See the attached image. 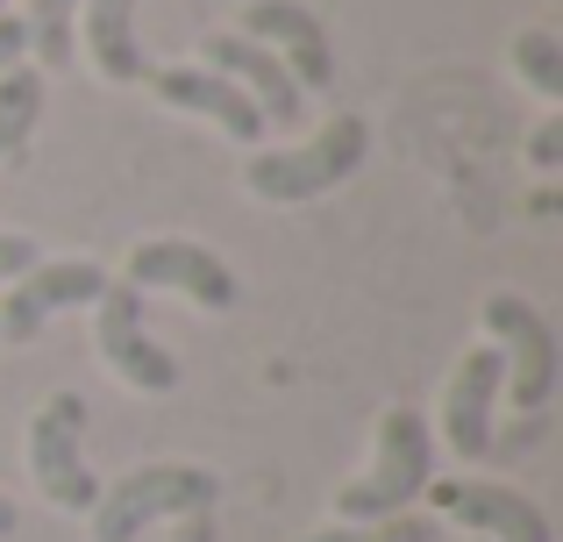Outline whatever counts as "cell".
Masks as SVG:
<instances>
[{
  "instance_id": "obj_22",
  "label": "cell",
  "mask_w": 563,
  "mask_h": 542,
  "mask_svg": "<svg viewBox=\"0 0 563 542\" xmlns=\"http://www.w3.org/2000/svg\"><path fill=\"white\" fill-rule=\"evenodd\" d=\"M172 542H221V529H214V507H207V515H179Z\"/></svg>"
},
{
  "instance_id": "obj_21",
  "label": "cell",
  "mask_w": 563,
  "mask_h": 542,
  "mask_svg": "<svg viewBox=\"0 0 563 542\" xmlns=\"http://www.w3.org/2000/svg\"><path fill=\"white\" fill-rule=\"evenodd\" d=\"M22 51H29L22 14H0V71H8V65H22Z\"/></svg>"
},
{
  "instance_id": "obj_1",
  "label": "cell",
  "mask_w": 563,
  "mask_h": 542,
  "mask_svg": "<svg viewBox=\"0 0 563 542\" xmlns=\"http://www.w3.org/2000/svg\"><path fill=\"white\" fill-rule=\"evenodd\" d=\"M428 478H435V429H428V414L421 407H385L378 414V457L364 478H350L335 493V515L343 521H393L428 493Z\"/></svg>"
},
{
  "instance_id": "obj_20",
  "label": "cell",
  "mask_w": 563,
  "mask_h": 542,
  "mask_svg": "<svg viewBox=\"0 0 563 542\" xmlns=\"http://www.w3.org/2000/svg\"><path fill=\"white\" fill-rule=\"evenodd\" d=\"M556 157H563V114H550V122L536 129V143H528V165L536 172H556Z\"/></svg>"
},
{
  "instance_id": "obj_4",
  "label": "cell",
  "mask_w": 563,
  "mask_h": 542,
  "mask_svg": "<svg viewBox=\"0 0 563 542\" xmlns=\"http://www.w3.org/2000/svg\"><path fill=\"white\" fill-rule=\"evenodd\" d=\"M79 429H86V400L79 392H51V400L29 414V478L51 507L65 515H93L100 500V478L79 450Z\"/></svg>"
},
{
  "instance_id": "obj_19",
  "label": "cell",
  "mask_w": 563,
  "mask_h": 542,
  "mask_svg": "<svg viewBox=\"0 0 563 542\" xmlns=\"http://www.w3.org/2000/svg\"><path fill=\"white\" fill-rule=\"evenodd\" d=\"M36 257H43L36 236H22V229H0V286H8V278H22Z\"/></svg>"
},
{
  "instance_id": "obj_15",
  "label": "cell",
  "mask_w": 563,
  "mask_h": 542,
  "mask_svg": "<svg viewBox=\"0 0 563 542\" xmlns=\"http://www.w3.org/2000/svg\"><path fill=\"white\" fill-rule=\"evenodd\" d=\"M36 122H43V71L36 65H8L0 71V165H14V157L29 151Z\"/></svg>"
},
{
  "instance_id": "obj_12",
  "label": "cell",
  "mask_w": 563,
  "mask_h": 542,
  "mask_svg": "<svg viewBox=\"0 0 563 542\" xmlns=\"http://www.w3.org/2000/svg\"><path fill=\"white\" fill-rule=\"evenodd\" d=\"M143 79H151V93L165 100V108L207 114V122H221V136H235V143H264V129H272L243 86L207 71V65H157V71H143Z\"/></svg>"
},
{
  "instance_id": "obj_10",
  "label": "cell",
  "mask_w": 563,
  "mask_h": 542,
  "mask_svg": "<svg viewBox=\"0 0 563 542\" xmlns=\"http://www.w3.org/2000/svg\"><path fill=\"white\" fill-rule=\"evenodd\" d=\"M499 392H507V364H499V350L493 343L464 350L450 392H442V435H450V457H493V450H499V435H493Z\"/></svg>"
},
{
  "instance_id": "obj_9",
  "label": "cell",
  "mask_w": 563,
  "mask_h": 542,
  "mask_svg": "<svg viewBox=\"0 0 563 542\" xmlns=\"http://www.w3.org/2000/svg\"><path fill=\"white\" fill-rule=\"evenodd\" d=\"M122 278H129V286H172V292H186V300H200L207 314H229V307L243 300L235 272L221 265L214 251L186 243V236H151V243H136V251H129V265H122Z\"/></svg>"
},
{
  "instance_id": "obj_6",
  "label": "cell",
  "mask_w": 563,
  "mask_h": 542,
  "mask_svg": "<svg viewBox=\"0 0 563 542\" xmlns=\"http://www.w3.org/2000/svg\"><path fill=\"white\" fill-rule=\"evenodd\" d=\"M93 307H100L93 314V343H100V357H108L114 378H129L136 392H172L179 386V357L143 329V286L108 278V292H100Z\"/></svg>"
},
{
  "instance_id": "obj_5",
  "label": "cell",
  "mask_w": 563,
  "mask_h": 542,
  "mask_svg": "<svg viewBox=\"0 0 563 542\" xmlns=\"http://www.w3.org/2000/svg\"><path fill=\"white\" fill-rule=\"evenodd\" d=\"M485 335H493L499 364H507L514 407L542 414L550 392H556V335H550V321L536 314V300H521V292H493V300H485Z\"/></svg>"
},
{
  "instance_id": "obj_17",
  "label": "cell",
  "mask_w": 563,
  "mask_h": 542,
  "mask_svg": "<svg viewBox=\"0 0 563 542\" xmlns=\"http://www.w3.org/2000/svg\"><path fill=\"white\" fill-rule=\"evenodd\" d=\"M307 542H442L435 515H393V521H335V529H314Z\"/></svg>"
},
{
  "instance_id": "obj_3",
  "label": "cell",
  "mask_w": 563,
  "mask_h": 542,
  "mask_svg": "<svg viewBox=\"0 0 563 542\" xmlns=\"http://www.w3.org/2000/svg\"><path fill=\"white\" fill-rule=\"evenodd\" d=\"M364 151H372L364 114H335V122L321 129L314 143H300V151H257L243 165V186L257 200H272V208H300V200L335 193V186L364 165Z\"/></svg>"
},
{
  "instance_id": "obj_13",
  "label": "cell",
  "mask_w": 563,
  "mask_h": 542,
  "mask_svg": "<svg viewBox=\"0 0 563 542\" xmlns=\"http://www.w3.org/2000/svg\"><path fill=\"white\" fill-rule=\"evenodd\" d=\"M207 51V71H221V79H235L250 100H257V114L264 122H300V108H307V93L292 86V71L278 65L264 43H250V36H235V29H214V36L200 43Z\"/></svg>"
},
{
  "instance_id": "obj_8",
  "label": "cell",
  "mask_w": 563,
  "mask_h": 542,
  "mask_svg": "<svg viewBox=\"0 0 563 542\" xmlns=\"http://www.w3.org/2000/svg\"><path fill=\"white\" fill-rule=\"evenodd\" d=\"M235 36L264 43L278 65L292 71L300 93H329L335 86V51H329V22H321L307 0H250L243 8V29Z\"/></svg>"
},
{
  "instance_id": "obj_14",
  "label": "cell",
  "mask_w": 563,
  "mask_h": 542,
  "mask_svg": "<svg viewBox=\"0 0 563 542\" xmlns=\"http://www.w3.org/2000/svg\"><path fill=\"white\" fill-rule=\"evenodd\" d=\"M86 14V51L108 86H136L151 71V57L136 51V0H79Z\"/></svg>"
},
{
  "instance_id": "obj_24",
  "label": "cell",
  "mask_w": 563,
  "mask_h": 542,
  "mask_svg": "<svg viewBox=\"0 0 563 542\" xmlns=\"http://www.w3.org/2000/svg\"><path fill=\"white\" fill-rule=\"evenodd\" d=\"M0 14H8V0H0Z\"/></svg>"
},
{
  "instance_id": "obj_11",
  "label": "cell",
  "mask_w": 563,
  "mask_h": 542,
  "mask_svg": "<svg viewBox=\"0 0 563 542\" xmlns=\"http://www.w3.org/2000/svg\"><path fill=\"white\" fill-rule=\"evenodd\" d=\"M428 500H435L450 521H464V529H478L493 542H556L550 515H542L528 493L485 486V478H428Z\"/></svg>"
},
{
  "instance_id": "obj_2",
  "label": "cell",
  "mask_w": 563,
  "mask_h": 542,
  "mask_svg": "<svg viewBox=\"0 0 563 542\" xmlns=\"http://www.w3.org/2000/svg\"><path fill=\"white\" fill-rule=\"evenodd\" d=\"M221 507V478L207 464H136L93 500V542H136L151 521H179Z\"/></svg>"
},
{
  "instance_id": "obj_7",
  "label": "cell",
  "mask_w": 563,
  "mask_h": 542,
  "mask_svg": "<svg viewBox=\"0 0 563 542\" xmlns=\"http://www.w3.org/2000/svg\"><path fill=\"white\" fill-rule=\"evenodd\" d=\"M108 292V272L86 265V257H51V265H29L22 278L0 286V343H36V329L65 307H86Z\"/></svg>"
},
{
  "instance_id": "obj_23",
  "label": "cell",
  "mask_w": 563,
  "mask_h": 542,
  "mask_svg": "<svg viewBox=\"0 0 563 542\" xmlns=\"http://www.w3.org/2000/svg\"><path fill=\"white\" fill-rule=\"evenodd\" d=\"M0 535H14V500L0 493Z\"/></svg>"
},
{
  "instance_id": "obj_18",
  "label": "cell",
  "mask_w": 563,
  "mask_h": 542,
  "mask_svg": "<svg viewBox=\"0 0 563 542\" xmlns=\"http://www.w3.org/2000/svg\"><path fill=\"white\" fill-rule=\"evenodd\" d=\"M514 71H521L542 100H563V43L550 29H521V36H514Z\"/></svg>"
},
{
  "instance_id": "obj_16",
  "label": "cell",
  "mask_w": 563,
  "mask_h": 542,
  "mask_svg": "<svg viewBox=\"0 0 563 542\" xmlns=\"http://www.w3.org/2000/svg\"><path fill=\"white\" fill-rule=\"evenodd\" d=\"M22 29H29V51H36L51 71H57V65H71V29H79V0H29Z\"/></svg>"
}]
</instances>
